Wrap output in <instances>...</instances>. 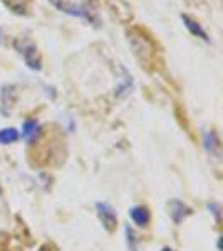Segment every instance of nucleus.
I'll return each mask as SVG.
<instances>
[{
  "label": "nucleus",
  "instance_id": "nucleus-14",
  "mask_svg": "<svg viewBox=\"0 0 223 251\" xmlns=\"http://www.w3.org/2000/svg\"><path fill=\"white\" fill-rule=\"evenodd\" d=\"M39 251H47V246H42V248H40Z\"/></svg>",
  "mask_w": 223,
  "mask_h": 251
},
{
  "label": "nucleus",
  "instance_id": "nucleus-4",
  "mask_svg": "<svg viewBox=\"0 0 223 251\" xmlns=\"http://www.w3.org/2000/svg\"><path fill=\"white\" fill-rule=\"evenodd\" d=\"M190 214H192V209H190L185 203H181V201L173 200L171 203H169V216L173 218V221H175L176 225L183 220H186Z\"/></svg>",
  "mask_w": 223,
  "mask_h": 251
},
{
  "label": "nucleus",
  "instance_id": "nucleus-8",
  "mask_svg": "<svg viewBox=\"0 0 223 251\" xmlns=\"http://www.w3.org/2000/svg\"><path fill=\"white\" fill-rule=\"evenodd\" d=\"M40 132V124L34 119H27L22 126V137L27 141V143H32V141L37 137Z\"/></svg>",
  "mask_w": 223,
  "mask_h": 251
},
{
  "label": "nucleus",
  "instance_id": "nucleus-1",
  "mask_svg": "<svg viewBox=\"0 0 223 251\" xmlns=\"http://www.w3.org/2000/svg\"><path fill=\"white\" fill-rule=\"evenodd\" d=\"M49 2H51L59 12H62V14L87 20V22H94V24L97 22L94 10H92L87 3H76V2H71V0H49Z\"/></svg>",
  "mask_w": 223,
  "mask_h": 251
},
{
  "label": "nucleus",
  "instance_id": "nucleus-10",
  "mask_svg": "<svg viewBox=\"0 0 223 251\" xmlns=\"http://www.w3.org/2000/svg\"><path fill=\"white\" fill-rule=\"evenodd\" d=\"M203 146L206 151H210V152H213L215 149L218 148V137L213 131H206L203 134Z\"/></svg>",
  "mask_w": 223,
  "mask_h": 251
},
{
  "label": "nucleus",
  "instance_id": "nucleus-6",
  "mask_svg": "<svg viewBox=\"0 0 223 251\" xmlns=\"http://www.w3.org/2000/svg\"><path fill=\"white\" fill-rule=\"evenodd\" d=\"M15 87L14 86H5L2 89V114H10V109L15 102Z\"/></svg>",
  "mask_w": 223,
  "mask_h": 251
},
{
  "label": "nucleus",
  "instance_id": "nucleus-3",
  "mask_svg": "<svg viewBox=\"0 0 223 251\" xmlns=\"http://www.w3.org/2000/svg\"><path fill=\"white\" fill-rule=\"evenodd\" d=\"M96 211H97V216H99V220L103 223L104 228H106L109 233L114 231L116 226H117V214L114 211V208L108 203H97Z\"/></svg>",
  "mask_w": 223,
  "mask_h": 251
},
{
  "label": "nucleus",
  "instance_id": "nucleus-16",
  "mask_svg": "<svg viewBox=\"0 0 223 251\" xmlns=\"http://www.w3.org/2000/svg\"><path fill=\"white\" fill-rule=\"evenodd\" d=\"M0 44H2V30H0Z\"/></svg>",
  "mask_w": 223,
  "mask_h": 251
},
{
  "label": "nucleus",
  "instance_id": "nucleus-11",
  "mask_svg": "<svg viewBox=\"0 0 223 251\" xmlns=\"http://www.w3.org/2000/svg\"><path fill=\"white\" fill-rule=\"evenodd\" d=\"M126 236H128V246H129V251H138V246H136V234L133 231L129 226H126Z\"/></svg>",
  "mask_w": 223,
  "mask_h": 251
},
{
  "label": "nucleus",
  "instance_id": "nucleus-13",
  "mask_svg": "<svg viewBox=\"0 0 223 251\" xmlns=\"http://www.w3.org/2000/svg\"><path fill=\"white\" fill-rule=\"evenodd\" d=\"M208 209H213L212 213H213L217 218H220V206H218V204H208Z\"/></svg>",
  "mask_w": 223,
  "mask_h": 251
},
{
  "label": "nucleus",
  "instance_id": "nucleus-15",
  "mask_svg": "<svg viewBox=\"0 0 223 251\" xmlns=\"http://www.w3.org/2000/svg\"><path fill=\"white\" fill-rule=\"evenodd\" d=\"M163 251H175V250H171V248H163Z\"/></svg>",
  "mask_w": 223,
  "mask_h": 251
},
{
  "label": "nucleus",
  "instance_id": "nucleus-9",
  "mask_svg": "<svg viewBox=\"0 0 223 251\" xmlns=\"http://www.w3.org/2000/svg\"><path fill=\"white\" fill-rule=\"evenodd\" d=\"M19 139V131L14 127L0 129V144H12Z\"/></svg>",
  "mask_w": 223,
  "mask_h": 251
},
{
  "label": "nucleus",
  "instance_id": "nucleus-12",
  "mask_svg": "<svg viewBox=\"0 0 223 251\" xmlns=\"http://www.w3.org/2000/svg\"><path fill=\"white\" fill-rule=\"evenodd\" d=\"M7 3L14 9L15 12H19V14H22V12H26V7H27V0H7Z\"/></svg>",
  "mask_w": 223,
  "mask_h": 251
},
{
  "label": "nucleus",
  "instance_id": "nucleus-5",
  "mask_svg": "<svg viewBox=\"0 0 223 251\" xmlns=\"http://www.w3.org/2000/svg\"><path fill=\"white\" fill-rule=\"evenodd\" d=\"M181 20H183L186 29L190 30V34H193L195 37H200L201 40H205V42H210V37H208V34H206V30L196 22V20H193L192 17H188V15H181Z\"/></svg>",
  "mask_w": 223,
  "mask_h": 251
},
{
  "label": "nucleus",
  "instance_id": "nucleus-7",
  "mask_svg": "<svg viewBox=\"0 0 223 251\" xmlns=\"http://www.w3.org/2000/svg\"><path fill=\"white\" fill-rule=\"evenodd\" d=\"M129 216H131V220L135 221L138 226H148L149 220H151L148 208H144V206H135V208H131Z\"/></svg>",
  "mask_w": 223,
  "mask_h": 251
},
{
  "label": "nucleus",
  "instance_id": "nucleus-2",
  "mask_svg": "<svg viewBox=\"0 0 223 251\" xmlns=\"http://www.w3.org/2000/svg\"><path fill=\"white\" fill-rule=\"evenodd\" d=\"M15 50L22 55L24 62L27 64V67H30L32 71H40L42 69V60H40L39 49L32 40L27 39H17L14 42Z\"/></svg>",
  "mask_w": 223,
  "mask_h": 251
}]
</instances>
